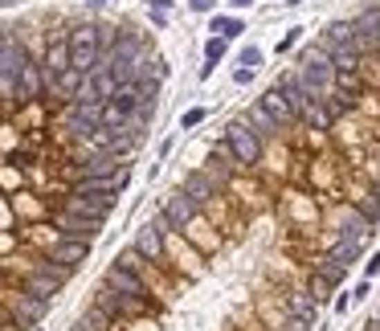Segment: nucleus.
Instances as JSON below:
<instances>
[{
  "instance_id": "nucleus-8",
  "label": "nucleus",
  "mask_w": 380,
  "mask_h": 331,
  "mask_svg": "<svg viewBox=\"0 0 380 331\" xmlns=\"http://www.w3.org/2000/svg\"><path fill=\"white\" fill-rule=\"evenodd\" d=\"M42 95H45V70H42V62L29 53V62L21 66V78H17V102H33Z\"/></svg>"
},
{
  "instance_id": "nucleus-43",
  "label": "nucleus",
  "mask_w": 380,
  "mask_h": 331,
  "mask_svg": "<svg viewBox=\"0 0 380 331\" xmlns=\"http://www.w3.org/2000/svg\"><path fill=\"white\" fill-rule=\"evenodd\" d=\"M229 4H233V8H250L253 0H229Z\"/></svg>"
},
{
  "instance_id": "nucleus-7",
  "label": "nucleus",
  "mask_w": 380,
  "mask_h": 331,
  "mask_svg": "<svg viewBox=\"0 0 380 331\" xmlns=\"http://www.w3.org/2000/svg\"><path fill=\"white\" fill-rule=\"evenodd\" d=\"M98 106L102 102H70V115H66V131L74 140H90L98 131Z\"/></svg>"
},
{
  "instance_id": "nucleus-3",
  "label": "nucleus",
  "mask_w": 380,
  "mask_h": 331,
  "mask_svg": "<svg viewBox=\"0 0 380 331\" xmlns=\"http://www.w3.org/2000/svg\"><path fill=\"white\" fill-rule=\"evenodd\" d=\"M225 147L233 151V160H237V168H250L262 160V135L253 131L246 119H233L229 127H225Z\"/></svg>"
},
{
  "instance_id": "nucleus-18",
  "label": "nucleus",
  "mask_w": 380,
  "mask_h": 331,
  "mask_svg": "<svg viewBox=\"0 0 380 331\" xmlns=\"http://www.w3.org/2000/svg\"><path fill=\"white\" fill-rule=\"evenodd\" d=\"M45 311H49V303H42V299H29L25 290L17 294V323H21V328H33V323H42Z\"/></svg>"
},
{
  "instance_id": "nucleus-5",
  "label": "nucleus",
  "mask_w": 380,
  "mask_h": 331,
  "mask_svg": "<svg viewBox=\"0 0 380 331\" xmlns=\"http://www.w3.org/2000/svg\"><path fill=\"white\" fill-rule=\"evenodd\" d=\"M94 307L107 311V315L119 323V319L143 315V311H147V299H131V294H119V290H111V286H98V290H94Z\"/></svg>"
},
{
  "instance_id": "nucleus-47",
  "label": "nucleus",
  "mask_w": 380,
  "mask_h": 331,
  "mask_svg": "<svg viewBox=\"0 0 380 331\" xmlns=\"http://www.w3.org/2000/svg\"><path fill=\"white\" fill-rule=\"evenodd\" d=\"M4 4H8V0H0V8H4Z\"/></svg>"
},
{
  "instance_id": "nucleus-41",
  "label": "nucleus",
  "mask_w": 380,
  "mask_h": 331,
  "mask_svg": "<svg viewBox=\"0 0 380 331\" xmlns=\"http://www.w3.org/2000/svg\"><path fill=\"white\" fill-rule=\"evenodd\" d=\"M250 78H253V70H246V66H242V70H233V82H242V86H246Z\"/></svg>"
},
{
  "instance_id": "nucleus-25",
  "label": "nucleus",
  "mask_w": 380,
  "mask_h": 331,
  "mask_svg": "<svg viewBox=\"0 0 380 331\" xmlns=\"http://www.w3.org/2000/svg\"><path fill=\"white\" fill-rule=\"evenodd\" d=\"M360 254H364V241H347V237H339L336 245H332V254H327V258H332V262H339V266L347 270Z\"/></svg>"
},
{
  "instance_id": "nucleus-31",
  "label": "nucleus",
  "mask_w": 380,
  "mask_h": 331,
  "mask_svg": "<svg viewBox=\"0 0 380 331\" xmlns=\"http://www.w3.org/2000/svg\"><path fill=\"white\" fill-rule=\"evenodd\" d=\"M82 323H86V328H90V331H115V319H111V315H107V311H98V307H94V303H90V307H86Z\"/></svg>"
},
{
  "instance_id": "nucleus-15",
  "label": "nucleus",
  "mask_w": 380,
  "mask_h": 331,
  "mask_svg": "<svg viewBox=\"0 0 380 331\" xmlns=\"http://www.w3.org/2000/svg\"><path fill=\"white\" fill-rule=\"evenodd\" d=\"M278 91H282V98L291 102V111H295V119H298L302 106L311 102V91L302 86V78H298V74H282V78H278Z\"/></svg>"
},
{
  "instance_id": "nucleus-45",
  "label": "nucleus",
  "mask_w": 380,
  "mask_h": 331,
  "mask_svg": "<svg viewBox=\"0 0 380 331\" xmlns=\"http://www.w3.org/2000/svg\"><path fill=\"white\" fill-rule=\"evenodd\" d=\"M102 4H107V0H90V8H102Z\"/></svg>"
},
{
  "instance_id": "nucleus-38",
  "label": "nucleus",
  "mask_w": 380,
  "mask_h": 331,
  "mask_svg": "<svg viewBox=\"0 0 380 331\" xmlns=\"http://www.w3.org/2000/svg\"><path fill=\"white\" fill-rule=\"evenodd\" d=\"M242 62H246V66H250V70H257V66H262V49H242Z\"/></svg>"
},
{
  "instance_id": "nucleus-42",
  "label": "nucleus",
  "mask_w": 380,
  "mask_h": 331,
  "mask_svg": "<svg viewBox=\"0 0 380 331\" xmlns=\"http://www.w3.org/2000/svg\"><path fill=\"white\" fill-rule=\"evenodd\" d=\"M147 4H152L156 12H168V4H172V0H147Z\"/></svg>"
},
{
  "instance_id": "nucleus-2",
  "label": "nucleus",
  "mask_w": 380,
  "mask_h": 331,
  "mask_svg": "<svg viewBox=\"0 0 380 331\" xmlns=\"http://www.w3.org/2000/svg\"><path fill=\"white\" fill-rule=\"evenodd\" d=\"M298 78L311 91V98H323L327 86H332V78H336V66H332V57L323 49H307L302 62H298Z\"/></svg>"
},
{
  "instance_id": "nucleus-4",
  "label": "nucleus",
  "mask_w": 380,
  "mask_h": 331,
  "mask_svg": "<svg viewBox=\"0 0 380 331\" xmlns=\"http://www.w3.org/2000/svg\"><path fill=\"white\" fill-rule=\"evenodd\" d=\"M66 46H70V66L74 70H82V74H90L94 66H98V25H74L70 29V37H66Z\"/></svg>"
},
{
  "instance_id": "nucleus-16",
  "label": "nucleus",
  "mask_w": 380,
  "mask_h": 331,
  "mask_svg": "<svg viewBox=\"0 0 380 331\" xmlns=\"http://www.w3.org/2000/svg\"><path fill=\"white\" fill-rule=\"evenodd\" d=\"M180 192H184V196H192L197 205H205V200L217 196V180L205 176V172H188V176H184V185H180Z\"/></svg>"
},
{
  "instance_id": "nucleus-39",
  "label": "nucleus",
  "mask_w": 380,
  "mask_h": 331,
  "mask_svg": "<svg viewBox=\"0 0 380 331\" xmlns=\"http://www.w3.org/2000/svg\"><path fill=\"white\" fill-rule=\"evenodd\" d=\"M188 8H192V12H212L217 0H188Z\"/></svg>"
},
{
  "instance_id": "nucleus-22",
  "label": "nucleus",
  "mask_w": 380,
  "mask_h": 331,
  "mask_svg": "<svg viewBox=\"0 0 380 331\" xmlns=\"http://www.w3.org/2000/svg\"><path fill=\"white\" fill-rule=\"evenodd\" d=\"M323 53H336V49H352V21H336V25H327V33H323Z\"/></svg>"
},
{
  "instance_id": "nucleus-10",
  "label": "nucleus",
  "mask_w": 380,
  "mask_h": 331,
  "mask_svg": "<svg viewBox=\"0 0 380 331\" xmlns=\"http://www.w3.org/2000/svg\"><path fill=\"white\" fill-rule=\"evenodd\" d=\"M49 258H53L57 266H66V270H78L86 258H90V241H78V237H62V241H53Z\"/></svg>"
},
{
  "instance_id": "nucleus-40",
  "label": "nucleus",
  "mask_w": 380,
  "mask_h": 331,
  "mask_svg": "<svg viewBox=\"0 0 380 331\" xmlns=\"http://www.w3.org/2000/svg\"><path fill=\"white\" fill-rule=\"evenodd\" d=\"M364 274H368V278H372V274H380V254H372V258H368V266H364Z\"/></svg>"
},
{
  "instance_id": "nucleus-26",
  "label": "nucleus",
  "mask_w": 380,
  "mask_h": 331,
  "mask_svg": "<svg viewBox=\"0 0 380 331\" xmlns=\"http://www.w3.org/2000/svg\"><path fill=\"white\" fill-rule=\"evenodd\" d=\"M311 274H315V278H323V283H327V286H339V283H343V278H347V270H343L339 262H332V258H319Z\"/></svg>"
},
{
  "instance_id": "nucleus-20",
  "label": "nucleus",
  "mask_w": 380,
  "mask_h": 331,
  "mask_svg": "<svg viewBox=\"0 0 380 331\" xmlns=\"http://www.w3.org/2000/svg\"><path fill=\"white\" fill-rule=\"evenodd\" d=\"M123 168V160H115V155H94V160H86L82 164V180H102V176H115Z\"/></svg>"
},
{
  "instance_id": "nucleus-19",
  "label": "nucleus",
  "mask_w": 380,
  "mask_h": 331,
  "mask_svg": "<svg viewBox=\"0 0 380 331\" xmlns=\"http://www.w3.org/2000/svg\"><path fill=\"white\" fill-rule=\"evenodd\" d=\"M21 290H25L29 299H42V303H49V299H53V294L62 290V283H53L49 274H42V270H33V274L25 278V286H21Z\"/></svg>"
},
{
  "instance_id": "nucleus-48",
  "label": "nucleus",
  "mask_w": 380,
  "mask_h": 331,
  "mask_svg": "<svg viewBox=\"0 0 380 331\" xmlns=\"http://www.w3.org/2000/svg\"><path fill=\"white\" fill-rule=\"evenodd\" d=\"M372 331H377V328H372Z\"/></svg>"
},
{
  "instance_id": "nucleus-34",
  "label": "nucleus",
  "mask_w": 380,
  "mask_h": 331,
  "mask_svg": "<svg viewBox=\"0 0 380 331\" xmlns=\"http://www.w3.org/2000/svg\"><path fill=\"white\" fill-rule=\"evenodd\" d=\"M37 270H42V274H49L53 283H62V286H66V278L74 274V270H66V266H57L53 258H45V262H37Z\"/></svg>"
},
{
  "instance_id": "nucleus-23",
  "label": "nucleus",
  "mask_w": 380,
  "mask_h": 331,
  "mask_svg": "<svg viewBox=\"0 0 380 331\" xmlns=\"http://www.w3.org/2000/svg\"><path fill=\"white\" fill-rule=\"evenodd\" d=\"M315 315H319V303H315L311 294H291V319H295V323L311 328V323H315Z\"/></svg>"
},
{
  "instance_id": "nucleus-35",
  "label": "nucleus",
  "mask_w": 380,
  "mask_h": 331,
  "mask_svg": "<svg viewBox=\"0 0 380 331\" xmlns=\"http://www.w3.org/2000/svg\"><path fill=\"white\" fill-rule=\"evenodd\" d=\"M205 119H209V111H205V106H192V111H184V119H180V127H184V131H192V127H201Z\"/></svg>"
},
{
  "instance_id": "nucleus-36",
  "label": "nucleus",
  "mask_w": 380,
  "mask_h": 331,
  "mask_svg": "<svg viewBox=\"0 0 380 331\" xmlns=\"http://www.w3.org/2000/svg\"><path fill=\"white\" fill-rule=\"evenodd\" d=\"M221 57H225V37H212L209 46H205V62H212V66H217Z\"/></svg>"
},
{
  "instance_id": "nucleus-32",
  "label": "nucleus",
  "mask_w": 380,
  "mask_h": 331,
  "mask_svg": "<svg viewBox=\"0 0 380 331\" xmlns=\"http://www.w3.org/2000/svg\"><path fill=\"white\" fill-rule=\"evenodd\" d=\"M115 266H123V270H135V274H139V270L147 266V258H143V254H139V249L131 245V249H123V254L115 258Z\"/></svg>"
},
{
  "instance_id": "nucleus-9",
  "label": "nucleus",
  "mask_w": 380,
  "mask_h": 331,
  "mask_svg": "<svg viewBox=\"0 0 380 331\" xmlns=\"http://www.w3.org/2000/svg\"><path fill=\"white\" fill-rule=\"evenodd\" d=\"M197 200L192 196H184V192H172V196H164V209H160V217L168 221V229H184L192 217H197Z\"/></svg>"
},
{
  "instance_id": "nucleus-27",
  "label": "nucleus",
  "mask_w": 380,
  "mask_h": 331,
  "mask_svg": "<svg viewBox=\"0 0 380 331\" xmlns=\"http://www.w3.org/2000/svg\"><path fill=\"white\" fill-rule=\"evenodd\" d=\"M209 164H212V176H217V180H225V176H229V172L237 168V160H233V151H229L225 143H217V151H212Z\"/></svg>"
},
{
  "instance_id": "nucleus-21",
  "label": "nucleus",
  "mask_w": 380,
  "mask_h": 331,
  "mask_svg": "<svg viewBox=\"0 0 380 331\" xmlns=\"http://www.w3.org/2000/svg\"><path fill=\"white\" fill-rule=\"evenodd\" d=\"M135 249H139L147 262H160V258H164V234H160V229H152V225H147V229H139Z\"/></svg>"
},
{
  "instance_id": "nucleus-44",
  "label": "nucleus",
  "mask_w": 380,
  "mask_h": 331,
  "mask_svg": "<svg viewBox=\"0 0 380 331\" xmlns=\"http://www.w3.org/2000/svg\"><path fill=\"white\" fill-rule=\"evenodd\" d=\"M70 331H90V328H86L82 319H78V323H74V328H70Z\"/></svg>"
},
{
  "instance_id": "nucleus-6",
  "label": "nucleus",
  "mask_w": 380,
  "mask_h": 331,
  "mask_svg": "<svg viewBox=\"0 0 380 331\" xmlns=\"http://www.w3.org/2000/svg\"><path fill=\"white\" fill-rule=\"evenodd\" d=\"M115 209V196H98V192H70L66 196V213H78L90 221H107Z\"/></svg>"
},
{
  "instance_id": "nucleus-33",
  "label": "nucleus",
  "mask_w": 380,
  "mask_h": 331,
  "mask_svg": "<svg viewBox=\"0 0 380 331\" xmlns=\"http://www.w3.org/2000/svg\"><path fill=\"white\" fill-rule=\"evenodd\" d=\"M212 33H221V37L229 41V37L242 33V21H233V17H212Z\"/></svg>"
},
{
  "instance_id": "nucleus-30",
  "label": "nucleus",
  "mask_w": 380,
  "mask_h": 331,
  "mask_svg": "<svg viewBox=\"0 0 380 331\" xmlns=\"http://www.w3.org/2000/svg\"><path fill=\"white\" fill-rule=\"evenodd\" d=\"M327 57H332L336 74H352V70H360V53H356V49H336V53H327Z\"/></svg>"
},
{
  "instance_id": "nucleus-28",
  "label": "nucleus",
  "mask_w": 380,
  "mask_h": 331,
  "mask_svg": "<svg viewBox=\"0 0 380 331\" xmlns=\"http://www.w3.org/2000/svg\"><path fill=\"white\" fill-rule=\"evenodd\" d=\"M332 82H339V95L347 98V102H356V98L364 95V82H360V70H352V74H336Z\"/></svg>"
},
{
  "instance_id": "nucleus-14",
  "label": "nucleus",
  "mask_w": 380,
  "mask_h": 331,
  "mask_svg": "<svg viewBox=\"0 0 380 331\" xmlns=\"http://www.w3.org/2000/svg\"><path fill=\"white\" fill-rule=\"evenodd\" d=\"M82 82H86L82 70L66 66V70H57V74L45 82V91H49V95H57V98H66V102H74V98H78V91H82Z\"/></svg>"
},
{
  "instance_id": "nucleus-46",
  "label": "nucleus",
  "mask_w": 380,
  "mask_h": 331,
  "mask_svg": "<svg viewBox=\"0 0 380 331\" xmlns=\"http://www.w3.org/2000/svg\"><path fill=\"white\" fill-rule=\"evenodd\" d=\"M372 328H377V331H380V315H377V319H372Z\"/></svg>"
},
{
  "instance_id": "nucleus-17",
  "label": "nucleus",
  "mask_w": 380,
  "mask_h": 331,
  "mask_svg": "<svg viewBox=\"0 0 380 331\" xmlns=\"http://www.w3.org/2000/svg\"><path fill=\"white\" fill-rule=\"evenodd\" d=\"M37 62H42V70H45V82H49V78H53L57 70H66V66H70V46H66V37L49 41V49H45Z\"/></svg>"
},
{
  "instance_id": "nucleus-37",
  "label": "nucleus",
  "mask_w": 380,
  "mask_h": 331,
  "mask_svg": "<svg viewBox=\"0 0 380 331\" xmlns=\"http://www.w3.org/2000/svg\"><path fill=\"white\" fill-rule=\"evenodd\" d=\"M327 290H332V286L323 283V278H315V274H311V299H315V303H323V299H327Z\"/></svg>"
},
{
  "instance_id": "nucleus-11",
  "label": "nucleus",
  "mask_w": 380,
  "mask_h": 331,
  "mask_svg": "<svg viewBox=\"0 0 380 331\" xmlns=\"http://www.w3.org/2000/svg\"><path fill=\"white\" fill-rule=\"evenodd\" d=\"M102 225L107 221H90V217H78V213H57V229L62 237H78V241H94V237L102 234Z\"/></svg>"
},
{
  "instance_id": "nucleus-29",
  "label": "nucleus",
  "mask_w": 380,
  "mask_h": 331,
  "mask_svg": "<svg viewBox=\"0 0 380 331\" xmlns=\"http://www.w3.org/2000/svg\"><path fill=\"white\" fill-rule=\"evenodd\" d=\"M246 123H250V127H253V131H257V135H262V140L278 131V127H274V119H270V115H266L262 106H250V115H246Z\"/></svg>"
},
{
  "instance_id": "nucleus-24",
  "label": "nucleus",
  "mask_w": 380,
  "mask_h": 331,
  "mask_svg": "<svg viewBox=\"0 0 380 331\" xmlns=\"http://www.w3.org/2000/svg\"><path fill=\"white\" fill-rule=\"evenodd\" d=\"M307 127H315V131H327L332 127V115H327V106H323V98H311L307 106H302V115H298Z\"/></svg>"
},
{
  "instance_id": "nucleus-12",
  "label": "nucleus",
  "mask_w": 380,
  "mask_h": 331,
  "mask_svg": "<svg viewBox=\"0 0 380 331\" xmlns=\"http://www.w3.org/2000/svg\"><path fill=\"white\" fill-rule=\"evenodd\" d=\"M102 286H111V290H119V294H131V299H147V283H143L135 270H123V266H111L107 278H102Z\"/></svg>"
},
{
  "instance_id": "nucleus-13",
  "label": "nucleus",
  "mask_w": 380,
  "mask_h": 331,
  "mask_svg": "<svg viewBox=\"0 0 380 331\" xmlns=\"http://www.w3.org/2000/svg\"><path fill=\"white\" fill-rule=\"evenodd\" d=\"M257 106H262V111H266V115L274 119V127H278V131H282V127H291V123H298L295 111H291V102L282 98V91H278V86H270L266 95L257 98Z\"/></svg>"
},
{
  "instance_id": "nucleus-1",
  "label": "nucleus",
  "mask_w": 380,
  "mask_h": 331,
  "mask_svg": "<svg viewBox=\"0 0 380 331\" xmlns=\"http://www.w3.org/2000/svg\"><path fill=\"white\" fill-rule=\"evenodd\" d=\"M25 62H29V49L21 46V37L4 33V41H0V98L4 102H17V78H21Z\"/></svg>"
}]
</instances>
